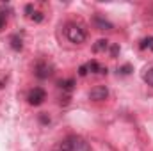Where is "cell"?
<instances>
[{"instance_id":"6da1fadb","label":"cell","mask_w":153,"mask_h":151,"mask_svg":"<svg viewBox=\"0 0 153 151\" xmlns=\"http://www.w3.org/2000/svg\"><path fill=\"white\" fill-rule=\"evenodd\" d=\"M61 151H91V150H89V146H87L85 141H82L80 137L71 135V137H68L61 144Z\"/></svg>"},{"instance_id":"7a4b0ae2","label":"cell","mask_w":153,"mask_h":151,"mask_svg":"<svg viewBox=\"0 0 153 151\" xmlns=\"http://www.w3.org/2000/svg\"><path fill=\"white\" fill-rule=\"evenodd\" d=\"M64 32H66V38L71 43H75V44H80V43L85 41V30L80 25H76V23H68Z\"/></svg>"},{"instance_id":"3957f363","label":"cell","mask_w":153,"mask_h":151,"mask_svg":"<svg viewBox=\"0 0 153 151\" xmlns=\"http://www.w3.org/2000/svg\"><path fill=\"white\" fill-rule=\"evenodd\" d=\"M27 100H29V103H30V105H41V103L46 100V93H45L41 87H34V89L29 93Z\"/></svg>"},{"instance_id":"277c9868","label":"cell","mask_w":153,"mask_h":151,"mask_svg":"<svg viewBox=\"0 0 153 151\" xmlns=\"http://www.w3.org/2000/svg\"><path fill=\"white\" fill-rule=\"evenodd\" d=\"M78 73L84 76V75H87V73H107V70H103L96 61H91V62H87L85 66H82V68L78 70Z\"/></svg>"},{"instance_id":"5b68a950","label":"cell","mask_w":153,"mask_h":151,"mask_svg":"<svg viewBox=\"0 0 153 151\" xmlns=\"http://www.w3.org/2000/svg\"><path fill=\"white\" fill-rule=\"evenodd\" d=\"M109 96V89L105 85H96L94 89H91L89 93V100H94V101H102Z\"/></svg>"},{"instance_id":"8992f818","label":"cell","mask_w":153,"mask_h":151,"mask_svg":"<svg viewBox=\"0 0 153 151\" xmlns=\"http://www.w3.org/2000/svg\"><path fill=\"white\" fill-rule=\"evenodd\" d=\"M36 75L39 78H46V76L52 75V66H48L46 62H39L38 66H36Z\"/></svg>"},{"instance_id":"52a82bcc","label":"cell","mask_w":153,"mask_h":151,"mask_svg":"<svg viewBox=\"0 0 153 151\" xmlns=\"http://www.w3.org/2000/svg\"><path fill=\"white\" fill-rule=\"evenodd\" d=\"M94 25H96L100 30H109V29H112V25H111L107 20L100 18V16H94Z\"/></svg>"},{"instance_id":"ba28073f","label":"cell","mask_w":153,"mask_h":151,"mask_svg":"<svg viewBox=\"0 0 153 151\" xmlns=\"http://www.w3.org/2000/svg\"><path fill=\"white\" fill-rule=\"evenodd\" d=\"M11 46H13V50H22V46H23L22 38L20 36H13L11 38Z\"/></svg>"},{"instance_id":"9c48e42d","label":"cell","mask_w":153,"mask_h":151,"mask_svg":"<svg viewBox=\"0 0 153 151\" xmlns=\"http://www.w3.org/2000/svg\"><path fill=\"white\" fill-rule=\"evenodd\" d=\"M5 23H7V9L2 5L0 7V30L5 27Z\"/></svg>"},{"instance_id":"30bf717a","label":"cell","mask_w":153,"mask_h":151,"mask_svg":"<svg viewBox=\"0 0 153 151\" xmlns=\"http://www.w3.org/2000/svg\"><path fill=\"white\" fill-rule=\"evenodd\" d=\"M143 80H144L148 85H152V87H153V68H150V70H146V71H144Z\"/></svg>"},{"instance_id":"8fae6325","label":"cell","mask_w":153,"mask_h":151,"mask_svg":"<svg viewBox=\"0 0 153 151\" xmlns=\"http://www.w3.org/2000/svg\"><path fill=\"white\" fill-rule=\"evenodd\" d=\"M141 48L143 50H153V38H144L141 41Z\"/></svg>"},{"instance_id":"7c38bea8","label":"cell","mask_w":153,"mask_h":151,"mask_svg":"<svg viewBox=\"0 0 153 151\" xmlns=\"http://www.w3.org/2000/svg\"><path fill=\"white\" fill-rule=\"evenodd\" d=\"M109 48V41L107 39H100L96 44H94V52H100V50H107Z\"/></svg>"},{"instance_id":"4fadbf2b","label":"cell","mask_w":153,"mask_h":151,"mask_svg":"<svg viewBox=\"0 0 153 151\" xmlns=\"http://www.w3.org/2000/svg\"><path fill=\"white\" fill-rule=\"evenodd\" d=\"M73 84H75L73 80H64V82L61 80V82H59L61 89H64V91H71V89H73Z\"/></svg>"},{"instance_id":"5bb4252c","label":"cell","mask_w":153,"mask_h":151,"mask_svg":"<svg viewBox=\"0 0 153 151\" xmlns=\"http://www.w3.org/2000/svg\"><path fill=\"white\" fill-rule=\"evenodd\" d=\"M48 121H50V119H48L46 115H41V123H48Z\"/></svg>"}]
</instances>
